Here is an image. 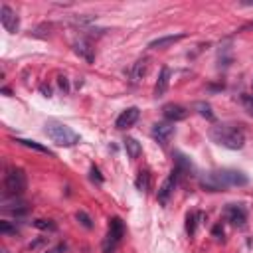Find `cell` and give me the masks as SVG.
Segmentation results:
<instances>
[{
    "instance_id": "ac0fdd59",
    "label": "cell",
    "mask_w": 253,
    "mask_h": 253,
    "mask_svg": "<svg viewBox=\"0 0 253 253\" xmlns=\"http://www.w3.org/2000/svg\"><path fill=\"white\" fill-rule=\"evenodd\" d=\"M14 142H18L20 146H26V148H30V150H36V152H42V154H47V156H53V152L47 148V146H43V144H40V142H36V140H26V138H14Z\"/></svg>"
},
{
    "instance_id": "4316f807",
    "label": "cell",
    "mask_w": 253,
    "mask_h": 253,
    "mask_svg": "<svg viewBox=\"0 0 253 253\" xmlns=\"http://www.w3.org/2000/svg\"><path fill=\"white\" fill-rule=\"evenodd\" d=\"M211 235H213L215 239H223V229H221V225H213Z\"/></svg>"
},
{
    "instance_id": "4fadbf2b",
    "label": "cell",
    "mask_w": 253,
    "mask_h": 253,
    "mask_svg": "<svg viewBox=\"0 0 253 253\" xmlns=\"http://www.w3.org/2000/svg\"><path fill=\"white\" fill-rule=\"evenodd\" d=\"M184 38H186V34H184V32H182V34H170V36H162V38L152 40V42L148 43V47H150V49H166V47L174 45L176 42H180V40H184Z\"/></svg>"
},
{
    "instance_id": "ba28073f",
    "label": "cell",
    "mask_w": 253,
    "mask_h": 253,
    "mask_svg": "<svg viewBox=\"0 0 253 253\" xmlns=\"http://www.w3.org/2000/svg\"><path fill=\"white\" fill-rule=\"evenodd\" d=\"M178 180H180V172L174 168V170L170 172V176L162 182V186L158 188L156 198H158V202H160V204H168V200H170V196H172V192H174V188H176Z\"/></svg>"
},
{
    "instance_id": "e0dca14e",
    "label": "cell",
    "mask_w": 253,
    "mask_h": 253,
    "mask_svg": "<svg viewBox=\"0 0 253 253\" xmlns=\"http://www.w3.org/2000/svg\"><path fill=\"white\" fill-rule=\"evenodd\" d=\"M146 71H148V59H146V57H140V59L132 65V69H130V77H132V81H134V83L140 81V79L146 75Z\"/></svg>"
},
{
    "instance_id": "603a6c76",
    "label": "cell",
    "mask_w": 253,
    "mask_h": 253,
    "mask_svg": "<svg viewBox=\"0 0 253 253\" xmlns=\"http://www.w3.org/2000/svg\"><path fill=\"white\" fill-rule=\"evenodd\" d=\"M75 219H77L85 229H93V219L89 217V213H85V211H77V213H75Z\"/></svg>"
},
{
    "instance_id": "3957f363",
    "label": "cell",
    "mask_w": 253,
    "mask_h": 253,
    "mask_svg": "<svg viewBox=\"0 0 253 253\" xmlns=\"http://www.w3.org/2000/svg\"><path fill=\"white\" fill-rule=\"evenodd\" d=\"M43 130H45L47 138L51 142H55L57 146H75L81 140V136L71 126H67V125L59 123V121H47Z\"/></svg>"
},
{
    "instance_id": "7402d4cb",
    "label": "cell",
    "mask_w": 253,
    "mask_h": 253,
    "mask_svg": "<svg viewBox=\"0 0 253 253\" xmlns=\"http://www.w3.org/2000/svg\"><path fill=\"white\" fill-rule=\"evenodd\" d=\"M34 227L42 229V231H55L57 229L55 221H51V219H34Z\"/></svg>"
},
{
    "instance_id": "f1b7e54d",
    "label": "cell",
    "mask_w": 253,
    "mask_h": 253,
    "mask_svg": "<svg viewBox=\"0 0 253 253\" xmlns=\"http://www.w3.org/2000/svg\"><path fill=\"white\" fill-rule=\"evenodd\" d=\"M251 87H253V83H251Z\"/></svg>"
},
{
    "instance_id": "2e32d148",
    "label": "cell",
    "mask_w": 253,
    "mask_h": 253,
    "mask_svg": "<svg viewBox=\"0 0 253 253\" xmlns=\"http://www.w3.org/2000/svg\"><path fill=\"white\" fill-rule=\"evenodd\" d=\"M123 146H125V150H126V154H128L130 160H136V158L140 156V152H142L140 142H138L136 138H132V136H126V138L123 140Z\"/></svg>"
},
{
    "instance_id": "5bb4252c",
    "label": "cell",
    "mask_w": 253,
    "mask_h": 253,
    "mask_svg": "<svg viewBox=\"0 0 253 253\" xmlns=\"http://www.w3.org/2000/svg\"><path fill=\"white\" fill-rule=\"evenodd\" d=\"M73 51H75L79 57H83L87 63H93V59H95V51H93V47H91L85 40L75 42V43H73Z\"/></svg>"
},
{
    "instance_id": "484cf974",
    "label": "cell",
    "mask_w": 253,
    "mask_h": 253,
    "mask_svg": "<svg viewBox=\"0 0 253 253\" xmlns=\"http://www.w3.org/2000/svg\"><path fill=\"white\" fill-rule=\"evenodd\" d=\"M67 251V245L65 243H57L55 247H51V249H47L45 253H65Z\"/></svg>"
},
{
    "instance_id": "5b68a950",
    "label": "cell",
    "mask_w": 253,
    "mask_h": 253,
    "mask_svg": "<svg viewBox=\"0 0 253 253\" xmlns=\"http://www.w3.org/2000/svg\"><path fill=\"white\" fill-rule=\"evenodd\" d=\"M123 235H125V223H123V219L121 217H111L109 219L107 235L103 239V253H115V249L119 247Z\"/></svg>"
},
{
    "instance_id": "ffe728a7",
    "label": "cell",
    "mask_w": 253,
    "mask_h": 253,
    "mask_svg": "<svg viewBox=\"0 0 253 253\" xmlns=\"http://www.w3.org/2000/svg\"><path fill=\"white\" fill-rule=\"evenodd\" d=\"M202 217H204V215H202L200 211H192V213L186 215V233H188V235H194V233H196V227H198V223H200Z\"/></svg>"
},
{
    "instance_id": "277c9868",
    "label": "cell",
    "mask_w": 253,
    "mask_h": 253,
    "mask_svg": "<svg viewBox=\"0 0 253 253\" xmlns=\"http://www.w3.org/2000/svg\"><path fill=\"white\" fill-rule=\"evenodd\" d=\"M28 186V180H26V174L22 168H8L6 170V176H4V190L8 196L12 198H18L20 194H24Z\"/></svg>"
},
{
    "instance_id": "44dd1931",
    "label": "cell",
    "mask_w": 253,
    "mask_h": 253,
    "mask_svg": "<svg viewBox=\"0 0 253 253\" xmlns=\"http://www.w3.org/2000/svg\"><path fill=\"white\" fill-rule=\"evenodd\" d=\"M194 109H196L202 117H206L208 121H213V119H215V115H213V111H211V105H210V103L198 101V103H194Z\"/></svg>"
},
{
    "instance_id": "8fae6325",
    "label": "cell",
    "mask_w": 253,
    "mask_h": 253,
    "mask_svg": "<svg viewBox=\"0 0 253 253\" xmlns=\"http://www.w3.org/2000/svg\"><path fill=\"white\" fill-rule=\"evenodd\" d=\"M188 109L186 107H182V105H178V103H168V105H164L162 107V115H164V119L168 121V123H178V121H184L186 117H188Z\"/></svg>"
},
{
    "instance_id": "8992f818",
    "label": "cell",
    "mask_w": 253,
    "mask_h": 253,
    "mask_svg": "<svg viewBox=\"0 0 253 253\" xmlns=\"http://www.w3.org/2000/svg\"><path fill=\"white\" fill-rule=\"evenodd\" d=\"M0 24L8 34H16L20 30V18H18L16 10H12L8 4L0 6Z\"/></svg>"
},
{
    "instance_id": "7a4b0ae2",
    "label": "cell",
    "mask_w": 253,
    "mask_h": 253,
    "mask_svg": "<svg viewBox=\"0 0 253 253\" xmlns=\"http://www.w3.org/2000/svg\"><path fill=\"white\" fill-rule=\"evenodd\" d=\"M210 138L223 146V148H229V150H241L245 146V132L241 126H235V125H217V126H211L210 130Z\"/></svg>"
},
{
    "instance_id": "d4e9b609",
    "label": "cell",
    "mask_w": 253,
    "mask_h": 253,
    "mask_svg": "<svg viewBox=\"0 0 253 253\" xmlns=\"http://www.w3.org/2000/svg\"><path fill=\"white\" fill-rule=\"evenodd\" d=\"M89 178H91L93 182H97V184H103V176H101V172H99V168H97L95 164L89 168Z\"/></svg>"
},
{
    "instance_id": "d6986e66",
    "label": "cell",
    "mask_w": 253,
    "mask_h": 253,
    "mask_svg": "<svg viewBox=\"0 0 253 253\" xmlns=\"http://www.w3.org/2000/svg\"><path fill=\"white\" fill-rule=\"evenodd\" d=\"M134 186L138 192H148L150 190V172L148 170H140L136 180H134Z\"/></svg>"
},
{
    "instance_id": "9c48e42d",
    "label": "cell",
    "mask_w": 253,
    "mask_h": 253,
    "mask_svg": "<svg viewBox=\"0 0 253 253\" xmlns=\"http://www.w3.org/2000/svg\"><path fill=\"white\" fill-rule=\"evenodd\" d=\"M172 136H174V123L164 121V123H156V125L152 126V138H154L156 142H160L162 146L168 144V140H170Z\"/></svg>"
},
{
    "instance_id": "6da1fadb",
    "label": "cell",
    "mask_w": 253,
    "mask_h": 253,
    "mask_svg": "<svg viewBox=\"0 0 253 253\" xmlns=\"http://www.w3.org/2000/svg\"><path fill=\"white\" fill-rule=\"evenodd\" d=\"M249 180L241 170H233V168H221V170H211L206 172L200 178V186L208 192H223L227 188H235V186H245Z\"/></svg>"
},
{
    "instance_id": "cb8c5ba5",
    "label": "cell",
    "mask_w": 253,
    "mask_h": 253,
    "mask_svg": "<svg viewBox=\"0 0 253 253\" xmlns=\"http://www.w3.org/2000/svg\"><path fill=\"white\" fill-rule=\"evenodd\" d=\"M0 233H2V235H16V233H18V227L12 225L8 219H2V221H0Z\"/></svg>"
},
{
    "instance_id": "30bf717a",
    "label": "cell",
    "mask_w": 253,
    "mask_h": 253,
    "mask_svg": "<svg viewBox=\"0 0 253 253\" xmlns=\"http://www.w3.org/2000/svg\"><path fill=\"white\" fill-rule=\"evenodd\" d=\"M138 117H140V111H138V107H128V109H125L119 117H117V121H115V126L119 128V130H125V128H130L136 121H138Z\"/></svg>"
},
{
    "instance_id": "52a82bcc",
    "label": "cell",
    "mask_w": 253,
    "mask_h": 253,
    "mask_svg": "<svg viewBox=\"0 0 253 253\" xmlns=\"http://www.w3.org/2000/svg\"><path fill=\"white\" fill-rule=\"evenodd\" d=\"M223 215H225V219H227L231 225H235V227H243L245 221H247V211H245V208H243L241 204H227Z\"/></svg>"
},
{
    "instance_id": "83f0119b",
    "label": "cell",
    "mask_w": 253,
    "mask_h": 253,
    "mask_svg": "<svg viewBox=\"0 0 253 253\" xmlns=\"http://www.w3.org/2000/svg\"><path fill=\"white\" fill-rule=\"evenodd\" d=\"M247 30H253V22H249V24H245V26L239 28V32H247Z\"/></svg>"
},
{
    "instance_id": "9a60e30c",
    "label": "cell",
    "mask_w": 253,
    "mask_h": 253,
    "mask_svg": "<svg viewBox=\"0 0 253 253\" xmlns=\"http://www.w3.org/2000/svg\"><path fill=\"white\" fill-rule=\"evenodd\" d=\"M168 83H170V69L162 67L160 75L156 79V85H154V97H162L166 93V89H168Z\"/></svg>"
},
{
    "instance_id": "7c38bea8",
    "label": "cell",
    "mask_w": 253,
    "mask_h": 253,
    "mask_svg": "<svg viewBox=\"0 0 253 253\" xmlns=\"http://www.w3.org/2000/svg\"><path fill=\"white\" fill-rule=\"evenodd\" d=\"M174 168L180 172V176H194L196 174L192 160L182 152H174Z\"/></svg>"
}]
</instances>
